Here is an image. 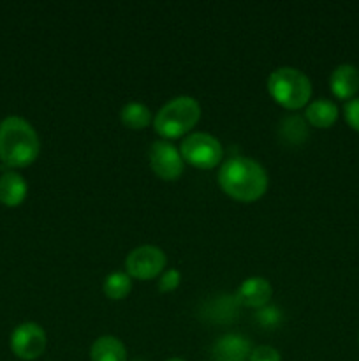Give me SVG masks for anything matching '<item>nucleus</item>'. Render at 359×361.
I'll return each instance as SVG.
<instances>
[{"instance_id":"obj_1","label":"nucleus","mask_w":359,"mask_h":361,"mask_svg":"<svg viewBox=\"0 0 359 361\" xmlns=\"http://www.w3.org/2000/svg\"><path fill=\"white\" fill-rule=\"evenodd\" d=\"M218 185L229 197L243 203H252L267 190V173L256 159L236 157L222 162L218 169Z\"/></svg>"},{"instance_id":"obj_2","label":"nucleus","mask_w":359,"mask_h":361,"mask_svg":"<svg viewBox=\"0 0 359 361\" xmlns=\"http://www.w3.org/2000/svg\"><path fill=\"white\" fill-rule=\"evenodd\" d=\"M41 141L37 133L21 116H7L0 122V161L9 168H25L37 159Z\"/></svg>"},{"instance_id":"obj_3","label":"nucleus","mask_w":359,"mask_h":361,"mask_svg":"<svg viewBox=\"0 0 359 361\" xmlns=\"http://www.w3.org/2000/svg\"><path fill=\"white\" fill-rule=\"evenodd\" d=\"M199 118V102L190 95H178L158 109L153 116V127L164 140H172L192 130Z\"/></svg>"},{"instance_id":"obj_4","label":"nucleus","mask_w":359,"mask_h":361,"mask_svg":"<svg viewBox=\"0 0 359 361\" xmlns=\"http://www.w3.org/2000/svg\"><path fill=\"white\" fill-rule=\"evenodd\" d=\"M267 92L271 97L287 109L306 106L312 95V83L303 71L296 67H278L267 78Z\"/></svg>"},{"instance_id":"obj_5","label":"nucleus","mask_w":359,"mask_h":361,"mask_svg":"<svg viewBox=\"0 0 359 361\" xmlns=\"http://www.w3.org/2000/svg\"><path fill=\"white\" fill-rule=\"evenodd\" d=\"M183 161L199 169H211L220 164L224 148L220 141L208 133H192L182 141L180 147Z\"/></svg>"},{"instance_id":"obj_6","label":"nucleus","mask_w":359,"mask_h":361,"mask_svg":"<svg viewBox=\"0 0 359 361\" xmlns=\"http://www.w3.org/2000/svg\"><path fill=\"white\" fill-rule=\"evenodd\" d=\"M165 263H168V257L160 247L139 245L129 252L125 259V268L129 277L150 281L164 271Z\"/></svg>"},{"instance_id":"obj_7","label":"nucleus","mask_w":359,"mask_h":361,"mask_svg":"<svg viewBox=\"0 0 359 361\" xmlns=\"http://www.w3.org/2000/svg\"><path fill=\"white\" fill-rule=\"evenodd\" d=\"M148 159H150V166L155 175L164 180H176L185 168V161L178 148L171 141L165 140H157L150 145Z\"/></svg>"},{"instance_id":"obj_8","label":"nucleus","mask_w":359,"mask_h":361,"mask_svg":"<svg viewBox=\"0 0 359 361\" xmlns=\"http://www.w3.org/2000/svg\"><path fill=\"white\" fill-rule=\"evenodd\" d=\"M11 349L18 358L30 361L39 358L46 349V334L37 323H23L11 335Z\"/></svg>"},{"instance_id":"obj_9","label":"nucleus","mask_w":359,"mask_h":361,"mask_svg":"<svg viewBox=\"0 0 359 361\" xmlns=\"http://www.w3.org/2000/svg\"><path fill=\"white\" fill-rule=\"evenodd\" d=\"M252 344L239 334H229L218 338L211 349L213 361H248Z\"/></svg>"},{"instance_id":"obj_10","label":"nucleus","mask_w":359,"mask_h":361,"mask_svg":"<svg viewBox=\"0 0 359 361\" xmlns=\"http://www.w3.org/2000/svg\"><path fill=\"white\" fill-rule=\"evenodd\" d=\"M271 295H273V288L263 277L246 279L236 291V298H238L239 305L250 307V309H260V307L267 305Z\"/></svg>"},{"instance_id":"obj_11","label":"nucleus","mask_w":359,"mask_h":361,"mask_svg":"<svg viewBox=\"0 0 359 361\" xmlns=\"http://www.w3.org/2000/svg\"><path fill=\"white\" fill-rule=\"evenodd\" d=\"M329 87L338 99H352L359 90V69L352 63H341L331 73Z\"/></svg>"},{"instance_id":"obj_12","label":"nucleus","mask_w":359,"mask_h":361,"mask_svg":"<svg viewBox=\"0 0 359 361\" xmlns=\"http://www.w3.org/2000/svg\"><path fill=\"white\" fill-rule=\"evenodd\" d=\"M28 192L27 180L16 171H6L0 176V203L6 207H18Z\"/></svg>"},{"instance_id":"obj_13","label":"nucleus","mask_w":359,"mask_h":361,"mask_svg":"<svg viewBox=\"0 0 359 361\" xmlns=\"http://www.w3.org/2000/svg\"><path fill=\"white\" fill-rule=\"evenodd\" d=\"M92 361H127V349L122 341L113 335H102L92 344Z\"/></svg>"},{"instance_id":"obj_14","label":"nucleus","mask_w":359,"mask_h":361,"mask_svg":"<svg viewBox=\"0 0 359 361\" xmlns=\"http://www.w3.org/2000/svg\"><path fill=\"white\" fill-rule=\"evenodd\" d=\"M305 118L319 129H327L333 126L338 118V108L329 99H315L306 104Z\"/></svg>"},{"instance_id":"obj_15","label":"nucleus","mask_w":359,"mask_h":361,"mask_svg":"<svg viewBox=\"0 0 359 361\" xmlns=\"http://www.w3.org/2000/svg\"><path fill=\"white\" fill-rule=\"evenodd\" d=\"M239 302L236 295H218L206 305V317L215 323H229L239 312Z\"/></svg>"},{"instance_id":"obj_16","label":"nucleus","mask_w":359,"mask_h":361,"mask_svg":"<svg viewBox=\"0 0 359 361\" xmlns=\"http://www.w3.org/2000/svg\"><path fill=\"white\" fill-rule=\"evenodd\" d=\"M120 120L129 129H144L151 122V111L146 104L139 101H130L120 109Z\"/></svg>"},{"instance_id":"obj_17","label":"nucleus","mask_w":359,"mask_h":361,"mask_svg":"<svg viewBox=\"0 0 359 361\" xmlns=\"http://www.w3.org/2000/svg\"><path fill=\"white\" fill-rule=\"evenodd\" d=\"M104 295L111 300H123L129 296L130 289H132V281H130L129 274L123 271H113L104 279Z\"/></svg>"},{"instance_id":"obj_18","label":"nucleus","mask_w":359,"mask_h":361,"mask_svg":"<svg viewBox=\"0 0 359 361\" xmlns=\"http://www.w3.org/2000/svg\"><path fill=\"white\" fill-rule=\"evenodd\" d=\"M256 323L264 330H275L284 323V312L277 305H264L256 310Z\"/></svg>"},{"instance_id":"obj_19","label":"nucleus","mask_w":359,"mask_h":361,"mask_svg":"<svg viewBox=\"0 0 359 361\" xmlns=\"http://www.w3.org/2000/svg\"><path fill=\"white\" fill-rule=\"evenodd\" d=\"M282 136L285 137L291 143H301L305 141V137L308 136V130H306V123L303 122V118L299 116H287V118L282 122Z\"/></svg>"},{"instance_id":"obj_20","label":"nucleus","mask_w":359,"mask_h":361,"mask_svg":"<svg viewBox=\"0 0 359 361\" xmlns=\"http://www.w3.org/2000/svg\"><path fill=\"white\" fill-rule=\"evenodd\" d=\"M180 281H182V274H180L178 270H175V268L165 270L164 274H162L160 281H158V291L160 293L175 291V289L180 286Z\"/></svg>"},{"instance_id":"obj_21","label":"nucleus","mask_w":359,"mask_h":361,"mask_svg":"<svg viewBox=\"0 0 359 361\" xmlns=\"http://www.w3.org/2000/svg\"><path fill=\"white\" fill-rule=\"evenodd\" d=\"M248 361H282V356L271 345H259V348L252 349Z\"/></svg>"},{"instance_id":"obj_22","label":"nucleus","mask_w":359,"mask_h":361,"mask_svg":"<svg viewBox=\"0 0 359 361\" xmlns=\"http://www.w3.org/2000/svg\"><path fill=\"white\" fill-rule=\"evenodd\" d=\"M344 115H345V120H347L348 126L359 133V97L351 99V101L345 104Z\"/></svg>"},{"instance_id":"obj_23","label":"nucleus","mask_w":359,"mask_h":361,"mask_svg":"<svg viewBox=\"0 0 359 361\" xmlns=\"http://www.w3.org/2000/svg\"><path fill=\"white\" fill-rule=\"evenodd\" d=\"M168 361H185V360H182V358H171V360H168Z\"/></svg>"}]
</instances>
